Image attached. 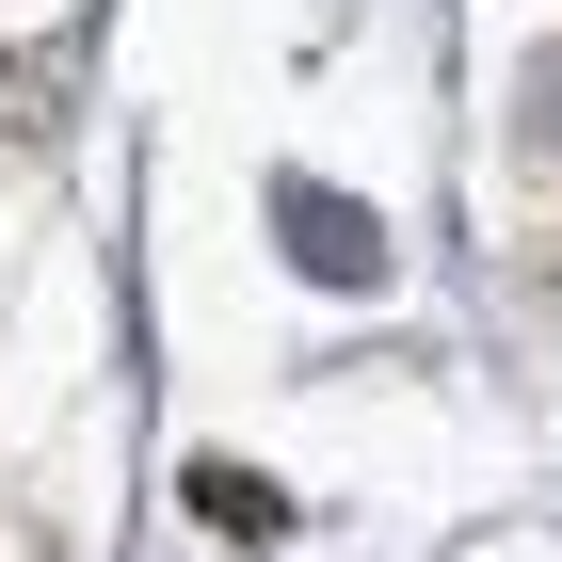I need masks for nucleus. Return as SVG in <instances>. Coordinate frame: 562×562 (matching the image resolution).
Masks as SVG:
<instances>
[{
    "mask_svg": "<svg viewBox=\"0 0 562 562\" xmlns=\"http://www.w3.org/2000/svg\"><path fill=\"white\" fill-rule=\"evenodd\" d=\"M273 225H290V258L322 273V290H386V225L353 210V193H322V177H273Z\"/></svg>",
    "mask_w": 562,
    "mask_h": 562,
    "instance_id": "1",
    "label": "nucleus"
},
{
    "mask_svg": "<svg viewBox=\"0 0 562 562\" xmlns=\"http://www.w3.org/2000/svg\"><path fill=\"white\" fill-rule=\"evenodd\" d=\"M193 515H210V530H241V547H273V530H290V498H273V467L210 450V467H193Z\"/></svg>",
    "mask_w": 562,
    "mask_h": 562,
    "instance_id": "2",
    "label": "nucleus"
}]
</instances>
